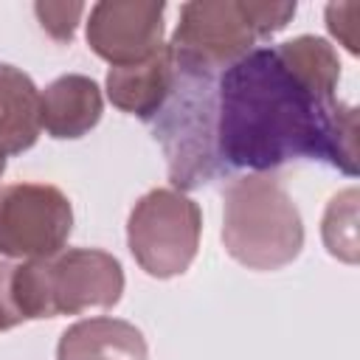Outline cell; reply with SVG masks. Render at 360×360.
Segmentation results:
<instances>
[{
    "label": "cell",
    "mask_w": 360,
    "mask_h": 360,
    "mask_svg": "<svg viewBox=\"0 0 360 360\" xmlns=\"http://www.w3.org/2000/svg\"><path fill=\"white\" fill-rule=\"evenodd\" d=\"M11 273H14V264L0 262V332L22 323V318L14 307V295H11Z\"/></svg>",
    "instance_id": "cell-16"
},
{
    "label": "cell",
    "mask_w": 360,
    "mask_h": 360,
    "mask_svg": "<svg viewBox=\"0 0 360 360\" xmlns=\"http://www.w3.org/2000/svg\"><path fill=\"white\" fill-rule=\"evenodd\" d=\"M202 214L174 188H152L127 219V245L135 262L155 278H172L191 267L200 248Z\"/></svg>",
    "instance_id": "cell-3"
},
{
    "label": "cell",
    "mask_w": 360,
    "mask_h": 360,
    "mask_svg": "<svg viewBox=\"0 0 360 360\" xmlns=\"http://www.w3.org/2000/svg\"><path fill=\"white\" fill-rule=\"evenodd\" d=\"M53 318L84 309H110L121 301L124 270L115 256L96 248H70L42 259Z\"/></svg>",
    "instance_id": "cell-6"
},
{
    "label": "cell",
    "mask_w": 360,
    "mask_h": 360,
    "mask_svg": "<svg viewBox=\"0 0 360 360\" xmlns=\"http://www.w3.org/2000/svg\"><path fill=\"white\" fill-rule=\"evenodd\" d=\"M245 0H194L180 8V22L166 42L172 59L197 70H225L256 45Z\"/></svg>",
    "instance_id": "cell-5"
},
{
    "label": "cell",
    "mask_w": 360,
    "mask_h": 360,
    "mask_svg": "<svg viewBox=\"0 0 360 360\" xmlns=\"http://www.w3.org/2000/svg\"><path fill=\"white\" fill-rule=\"evenodd\" d=\"M222 245L248 270H278L298 259L304 222L273 174H248L225 188Z\"/></svg>",
    "instance_id": "cell-2"
},
{
    "label": "cell",
    "mask_w": 360,
    "mask_h": 360,
    "mask_svg": "<svg viewBox=\"0 0 360 360\" xmlns=\"http://www.w3.org/2000/svg\"><path fill=\"white\" fill-rule=\"evenodd\" d=\"M56 360H149V349L129 321L87 318L62 332Z\"/></svg>",
    "instance_id": "cell-10"
},
{
    "label": "cell",
    "mask_w": 360,
    "mask_h": 360,
    "mask_svg": "<svg viewBox=\"0 0 360 360\" xmlns=\"http://www.w3.org/2000/svg\"><path fill=\"white\" fill-rule=\"evenodd\" d=\"M245 11L250 17L256 37L262 39L287 25V20L295 14V3H245Z\"/></svg>",
    "instance_id": "cell-15"
},
{
    "label": "cell",
    "mask_w": 360,
    "mask_h": 360,
    "mask_svg": "<svg viewBox=\"0 0 360 360\" xmlns=\"http://www.w3.org/2000/svg\"><path fill=\"white\" fill-rule=\"evenodd\" d=\"M104 101L93 79L68 73L39 93V124L51 138H82L101 118Z\"/></svg>",
    "instance_id": "cell-8"
},
{
    "label": "cell",
    "mask_w": 360,
    "mask_h": 360,
    "mask_svg": "<svg viewBox=\"0 0 360 360\" xmlns=\"http://www.w3.org/2000/svg\"><path fill=\"white\" fill-rule=\"evenodd\" d=\"M42 28L59 39V42H68L76 31V22H79V14L84 11L82 3H37L34 6Z\"/></svg>",
    "instance_id": "cell-14"
},
{
    "label": "cell",
    "mask_w": 360,
    "mask_h": 360,
    "mask_svg": "<svg viewBox=\"0 0 360 360\" xmlns=\"http://www.w3.org/2000/svg\"><path fill=\"white\" fill-rule=\"evenodd\" d=\"M163 3L101 0L90 8L87 42L112 68L138 65L163 48Z\"/></svg>",
    "instance_id": "cell-7"
},
{
    "label": "cell",
    "mask_w": 360,
    "mask_h": 360,
    "mask_svg": "<svg viewBox=\"0 0 360 360\" xmlns=\"http://www.w3.org/2000/svg\"><path fill=\"white\" fill-rule=\"evenodd\" d=\"M326 22H329V31H332L335 37H340L343 45H346L352 53H357V37L349 34V28H354V22L340 17V6H338V3H332V6L326 8Z\"/></svg>",
    "instance_id": "cell-17"
},
{
    "label": "cell",
    "mask_w": 360,
    "mask_h": 360,
    "mask_svg": "<svg viewBox=\"0 0 360 360\" xmlns=\"http://www.w3.org/2000/svg\"><path fill=\"white\" fill-rule=\"evenodd\" d=\"M174 82V62L169 45H163L158 53L138 65H124V68H110L107 73V96L110 101L143 121H152L155 112L163 107L169 98Z\"/></svg>",
    "instance_id": "cell-9"
},
{
    "label": "cell",
    "mask_w": 360,
    "mask_h": 360,
    "mask_svg": "<svg viewBox=\"0 0 360 360\" xmlns=\"http://www.w3.org/2000/svg\"><path fill=\"white\" fill-rule=\"evenodd\" d=\"M278 53L284 56V62L312 87L318 90L321 96H335V87H338V79H340V62H338V53L332 51V45L321 37H295V39H287L281 45H276Z\"/></svg>",
    "instance_id": "cell-12"
},
{
    "label": "cell",
    "mask_w": 360,
    "mask_h": 360,
    "mask_svg": "<svg viewBox=\"0 0 360 360\" xmlns=\"http://www.w3.org/2000/svg\"><path fill=\"white\" fill-rule=\"evenodd\" d=\"M211 138L222 177L267 174L295 160H326L357 174V110L312 90L276 45L248 51L217 73Z\"/></svg>",
    "instance_id": "cell-1"
},
{
    "label": "cell",
    "mask_w": 360,
    "mask_h": 360,
    "mask_svg": "<svg viewBox=\"0 0 360 360\" xmlns=\"http://www.w3.org/2000/svg\"><path fill=\"white\" fill-rule=\"evenodd\" d=\"M3 169H6V158H0V174H3Z\"/></svg>",
    "instance_id": "cell-18"
},
{
    "label": "cell",
    "mask_w": 360,
    "mask_h": 360,
    "mask_svg": "<svg viewBox=\"0 0 360 360\" xmlns=\"http://www.w3.org/2000/svg\"><path fill=\"white\" fill-rule=\"evenodd\" d=\"M73 228L70 200L45 183H11L0 188V256H56Z\"/></svg>",
    "instance_id": "cell-4"
},
{
    "label": "cell",
    "mask_w": 360,
    "mask_h": 360,
    "mask_svg": "<svg viewBox=\"0 0 360 360\" xmlns=\"http://www.w3.org/2000/svg\"><path fill=\"white\" fill-rule=\"evenodd\" d=\"M323 245L335 259L346 264L357 262V188L332 197L323 214Z\"/></svg>",
    "instance_id": "cell-13"
},
{
    "label": "cell",
    "mask_w": 360,
    "mask_h": 360,
    "mask_svg": "<svg viewBox=\"0 0 360 360\" xmlns=\"http://www.w3.org/2000/svg\"><path fill=\"white\" fill-rule=\"evenodd\" d=\"M39 129L37 84L20 68L0 62V158L31 149Z\"/></svg>",
    "instance_id": "cell-11"
}]
</instances>
